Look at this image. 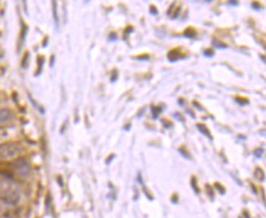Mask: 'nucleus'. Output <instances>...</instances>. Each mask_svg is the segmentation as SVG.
Wrapping results in <instances>:
<instances>
[{
  "label": "nucleus",
  "mask_w": 266,
  "mask_h": 218,
  "mask_svg": "<svg viewBox=\"0 0 266 218\" xmlns=\"http://www.w3.org/2000/svg\"><path fill=\"white\" fill-rule=\"evenodd\" d=\"M22 146L17 142H6L0 145V161L17 158L22 153Z\"/></svg>",
  "instance_id": "1"
},
{
  "label": "nucleus",
  "mask_w": 266,
  "mask_h": 218,
  "mask_svg": "<svg viewBox=\"0 0 266 218\" xmlns=\"http://www.w3.org/2000/svg\"><path fill=\"white\" fill-rule=\"evenodd\" d=\"M0 200L7 205H16L20 200V194L16 190L6 189L0 193Z\"/></svg>",
  "instance_id": "2"
},
{
  "label": "nucleus",
  "mask_w": 266,
  "mask_h": 218,
  "mask_svg": "<svg viewBox=\"0 0 266 218\" xmlns=\"http://www.w3.org/2000/svg\"><path fill=\"white\" fill-rule=\"evenodd\" d=\"M12 168L15 169V172H17L22 177H26L28 173H30V163L25 159V158H17L16 161H14L12 163Z\"/></svg>",
  "instance_id": "3"
},
{
  "label": "nucleus",
  "mask_w": 266,
  "mask_h": 218,
  "mask_svg": "<svg viewBox=\"0 0 266 218\" xmlns=\"http://www.w3.org/2000/svg\"><path fill=\"white\" fill-rule=\"evenodd\" d=\"M12 118V113L9 109H0V124L7 123Z\"/></svg>",
  "instance_id": "4"
},
{
  "label": "nucleus",
  "mask_w": 266,
  "mask_h": 218,
  "mask_svg": "<svg viewBox=\"0 0 266 218\" xmlns=\"http://www.w3.org/2000/svg\"><path fill=\"white\" fill-rule=\"evenodd\" d=\"M180 58H183V55L177 50H172V52L168 53V60H171V61H176Z\"/></svg>",
  "instance_id": "5"
},
{
  "label": "nucleus",
  "mask_w": 266,
  "mask_h": 218,
  "mask_svg": "<svg viewBox=\"0 0 266 218\" xmlns=\"http://www.w3.org/2000/svg\"><path fill=\"white\" fill-rule=\"evenodd\" d=\"M196 127L200 130V132H201V134H204V135H206L207 137H210V138H211V135H210V132H208L207 127H206L204 124H197V125H196Z\"/></svg>",
  "instance_id": "6"
},
{
  "label": "nucleus",
  "mask_w": 266,
  "mask_h": 218,
  "mask_svg": "<svg viewBox=\"0 0 266 218\" xmlns=\"http://www.w3.org/2000/svg\"><path fill=\"white\" fill-rule=\"evenodd\" d=\"M152 110H153V118H157L158 114L162 111V108L161 107H152Z\"/></svg>",
  "instance_id": "7"
},
{
  "label": "nucleus",
  "mask_w": 266,
  "mask_h": 218,
  "mask_svg": "<svg viewBox=\"0 0 266 218\" xmlns=\"http://www.w3.org/2000/svg\"><path fill=\"white\" fill-rule=\"evenodd\" d=\"M53 12H54V20H55V22L58 23L59 20H58V16H57V2H55V1L53 2Z\"/></svg>",
  "instance_id": "8"
},
{
  "label": "nucleus",
  "mask_w": 266,
  "mask_h": 218,
  "mask_svg": "<svg viewBox=\"0 0 266 218\" xmlns=\"http://www.w3.org/2000/svg\"><path fill=\"white\" fill-rule=\"evenodd\" d=\"M179 152H180V153H183V154H184V157H186V158H190V157H189V156H188V154L185 153V150H183V148H180V150H179Z\"/></svg>",
  "instance_id": "9"
},
{
  "label": "nucleus",
  "mask_w": 266,
  "mask_h": 218,
  "mask_svg": "<svg viewBox=\"0 0 266 218\" xmlns=\"http://www.w3.org/2000/svg\"><path fill=\"white\" fill-rule=\"evenodd\" d=\"M136 59H139V60H146V59H149V56L147 55H145V56H137Z\"/></svg>",
  "instance_id": "10"
},
{
  "label": "nucleus",
  "mask_w": 266,
  "mask_h": 218,
  "mask_svg": "<svg viewBox=\"0 0 266 218\" xmlns=\"http://www.w3.org/2000/svg\"><path fill=\"white\" fill-rule=\"evenodd\" d=\"M205 55H210V56H212V50H206V52H205Z\"/></svg>",
  "instance_id": "11"
},
{
  "label": "nucleus",
  "mask_w": 266,
  "mask_h": 218,
  "mask_svg": "<svg viewBox=\"0 0 266 218\" xmlns=\"http://www.w3.org/2000/svg\"><path fill=\"white\" fill-rule=\"evenodd\" d=\"M228 4H231V5H238L239 2L238 1H228Z\"/></svg>",
  "instance_id": "12"
}]
</instances>
